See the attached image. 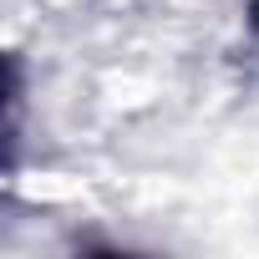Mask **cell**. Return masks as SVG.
<instances>
[]
</instances>
